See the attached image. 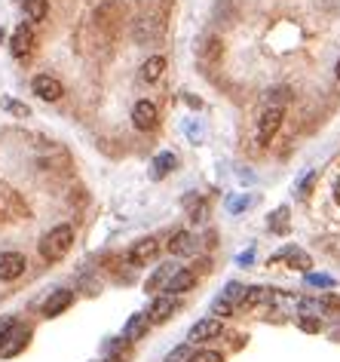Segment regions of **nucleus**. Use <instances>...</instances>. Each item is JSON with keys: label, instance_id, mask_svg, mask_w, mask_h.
<instances>
[{"label": "nucleus", "instance_id": "f257e3e1", "mask_svg": "<svg viewBox=\"0 0 340 362\" xmlns=\"http://www.w3.org/2000/svg\"><path fill=\"white\" fill-rule=\"evenodd\" d=\"M70 246H74V227L55 224L53 230L44 233V239H40V258L55 264V261H62L70 252Z\"/></svg>", "mask_w": 340, "mask_h": 362}, {"label": "nucleus", "instance_id": "f03ea898", "mask_svg": "<svg viewBox=\"0 0 340 362\" xmlns=\"http://www.w3.org/2000/svg\"><path fill=\"white\" fill-rule=\"evenodd\" d=\"M162 34H166V19L162 16H141L135 28H132L135 44H157Z\"/></svg>", "mask_w": 340, "mask_h": 362}, {"label": "nucleus", "instance_id": "7ed1b4c3", "mask_svg": "<svg viewBox=\"0 0 340 362\" xmlns=\"http://www.w3.org/2000/svg\"><path fill=\"white\" fill-rule=\"evenodd\" d=\"M132 126H135L138 132H153L160 126V111L153 102H147V98H141V102L132 108Z\"/></svg>", "mask_w": 340, "mask_h": 362}, {"label": "nucleus", "instance_id": "20e7f679", "mask_svg": "<svg viewBox=\"0 0 340 362\" xmlns=\"http://www.w3.org/2000/svg\"><path fill=\"white\" fill-rule=\"evenodd\" d=\"M28 341H31V329L22 323H16V329L10 332L3 341H0V356L3 359H12V356H19V353L28 347Z\"/></svg>", "mask_w": 340, "mask_h": 362}, {"label": "nucleus", "instance_id": "39448f33", "mask_svg": "<svg viewBox=\"0 0 340 362\" xmlns=\"http://www.w3.org/2000/svg\"><path fill=\"white\" fill-rule=\"evenodd\" d=\"M282 120H285L282 108H267L264 114H261V120H258V145H270L273 136L279 132Z\"/></svg>", "mask_w": 340, "mask_h": 362}, {"label": "nucleus", "instance_id": "423d86ee", "mask_svg": "<svg viewBox=\"0 0 340 362\" xmlns=\"http://www.w3.org/2000/svg\"><path fill=\"white\" fill-rule=\"evenodd\" d=\"M34 44H37V37H34V28L31 25H19L16 31H12V40H10V53L16 55V59H28V55L34 53Z\"/></svg>", "mask_w": 340, "mask_h": 362}, {"label": "nucleus", "instance_id": "0eeeda50", "mask_svg": "<svg viewBox=\"0 0 340 362\" xmlns=\"http://www.w3.org/2000/svg\"><path fill=\"white\" fill-rule=\"evenodd\" d=\"M221 332H224V323H221V319H218V316H205V319H200V323L190 325L187 338H190V344H202V341L218 338Z\"/></svg>", "mask_w": 340, "mask_h": 362}, {"label": "nucleus", "instance_id": "6e6552de", "mask_svg": "<svg viewBox=\"0 0 340 362\" xmlns=\"http://www.w3.org/2000/svg\"><path fill=\"white\" fill-rule=\"evenodd\" d=\"M175 310H178V298L175 295H160V298H153L151 310H147V319H151V325L169 323V319L175 316Z\"/></svg>", "mask_w": 340, "mask_h": 362}, {"label": "nucleus", "instance_id": "1a4fd4ad", "mask_svg": "<svg viewBox=\"0 0 340 362\" xmlns=\"http://www.w3.org/2000/svg\"><path fill=\"white\" fill-rule=\"evenodd\" d=\"M28 261L19 252H0V282H12L25 273Z\"/></svg>", "mask_w": 340, "mask_h": 362}, {"label": "nucleus", "instance_id": "9d476101", "mask_svg": "<svg viewBox=\"0 0 340 362\" xmlns=\"http://www.w3.org/2000/svg\"><path fill=\"white\" fill-rule=\"evenodd\" d=\"M31 89L37 92L44 102H59L62 96H65V87H62L59 77H49V74H37L31 83Z\"/></svg>", "mask_w": 340, "mask_h": 362}, {"label": "nucleus", "instance_id": "9b49d317", "mask_svg": "<svg viewBox=\"0 0 340 362\" xmlns=\"http://www.w3.org/2000/svg\"><path fill=\"white\" fill-rule=\"evenodd\" d=\"M157 252H160V243H157L153 237L138 239V243L129 249V261H132V267H144V264H151V261L157 258Z\"/></svg>", "mask_w": 340, "mask_h": 362}, {"label": "nucleus", "instance_id": "f8f14e48", "mask_svg": "<svg viewBox=\"0 0 340 362\" xmlns=\"http://www.w3.org/2000/svg\"><path fill=\"white\" fill-rule=\"evenodd\" d=\"M70 304H74V292H70V289H55V292L44 301V316L53 319V316L65 314Z\"/></svg>", "mask_w": 340, "mask_h": 362}, {"label": "nucleus", "instance_id": "ddd939ff", "mask_svg": "<svg viewBox=\"0 0 340 362\" xmlns=\"http://www.w3.org/2000/svg\"><path fill=\"white\" fill-rule=\"evenodd\" d=\"M117 16H123V6L113 3V0H108V3H102L95 10V25L102 28V31L113 34V31H117Z\"/></svg>", "mask_w": 340, "mask_h": 362}, {"label": "nucleus", "instance_id": "4468645a", "mask_svg": "<svg viewBox=\"0 0 340 362\" xmlns=\"http://www.w3.org/2000/svg\"><path fill=\"white\" fill-rule=\"evenodd\" d=\"M276 261H285L288 267H294V271H303L310 273V267H313V261H310V255L301 249V246H285L279 255H276Z\"/></svg>", "mask_w": 340, "mask_h": 362}, {"label": "nucleus", "instance_id": "2eb2a0df", "mask_svg": "<svg viewBox=\"0 0 340 362\" xmlns=\"http://www.w3.org/2000/svg\"><path fill=\"white\" fill-rule=\"evenodd\" d=\"M147 329H151V319H147V314H132L129 319H126V325H123V338L132 344V341L147 338Z\"/></svg>", "mask_w": 340, "mask_h": 362}, {"label": "nucleus", "instance_id": "dca6fc26", "mask_svg": "<svg viewBox=\"0 0 340 362\" xmlns=\"http://www.w3.org/2000/svg\"><path fill=\"white\" fill-rule=\"evenodd\" d=\"M175 166H178V157H175L172 151L157 154V157H153V163H151V179H153V181H162L166 175L175 172Z\"/></svg>", "mask_w": 340, "mask_h": 362}, {"label": "nucleus", "instance_id": "f3484780", "mask_svg": "<svg viewBox=\"0 0 340 362\" xmlns=\"http://www.w3.org/2000/svg\"><path fill=\"white\" fill-rule=\"evenodd\" d=\"M196 246H200V243H196V237H193V233H187V230H178L172 239H169V252L178 255V258H187V255H193Z\"/></svg>", "mask_w": 340, "mask_h": 362}, {"label": "nucleus", "instance_id": "a211bd4d", "mask_svg": "<svg viewBox=\"0 0 340 362\" xmlns=\"http://www.w3.org/2000/svg\"><path fill=\"white\" fill-rule=\"evenodd\" d=\"M221 55H224V44L218 37H209V40H202V46H200V62L205 68H211V65H218L221 62Z\"/></svg>", "mask_w": 340, "mask_h": 362}, {"label": "nucleus", "instance_id": "6ab92c4d", "mask_svg": "<svg viewBox=\"0 0 340 362\" xmlns=\"http://www.w3.org/2000/svg\"><path fill=\"white\" fill-rule=\"evenodd\" d=\"M193 286H196V273L193 271H175V276L169 280V286H166V292L169 295H184V292H190Z\"/></svg>", "mask_w": 340, "mask_h": 362}, {"label": "nucleus", "instance_id": "aec40b11", "mask_svg": "<svg viewBox=\"0 0 340 362\" xmlns=\"http://www.w3.org/2000/svg\"><path fill=\"white\" fill-rule=\"evenodd\" d=\"M273 289H267V286H252V289H245V298H243V304L239 307H258V304H273Z\"/></svg>", "mask_w": 340, "mask_h": 362}, {"label": "nucleus", "instance_id": "412c9836", "mask_svg": "<svg viewBox=\"0 0 340 362\" xmlns=\"http://www.w3.org/2000/svg\"><path fill=\"white\" fill-rule=\"evenodd\" d=\"M175 271H178L175 264H160L157 271H153L151 280H147V286H144V289H147V292H160V289H166V286H169V280L175 276Z\"/></svg>", "mask_w": 340, "mask_h": 362}, {"label": "nucleus", "instance_id": "4be33fe9", "mask_svg": "<svg viewBox=\"0 0 340 362\" xmlns=\"http://www.w3.org/2000/svg\"><path fill=\"white\" fill-rule=\"evenodd\" d=\"M162 71H166V59H162V55H151V59L141 65V80L157 83L162 77Z\"/></svg>", "mask_w": 340, "mask_h": 362}, {"label": "nucleus", "instance_id": "5701e85b", "mask_svg": "<svg viewBox=\"0 0 340 362\" xmlns=\"http://www.w3.org/2000/svg\"><path fill=\"white\" fill-rule=\"evenodd\" d=\"M0 108L10 114V117H16V120H28V117H31V108H28L25 102H16V98H10V96L0 98Z\"/></svg>", "mask_w": 340, "mask_h": 362}, {"label": "nucleus", "instance_id": "b1692460", "mask_svg": "<svg viewBox=\"0 0 340 362\" xmlns=\"http://www.w3.org/2000/svg\"><path fill=\"white\" fill-rule=\"evenodd\" d=\"M25 6V16L31 19V22H44L46 12H49V0H22Z\"/></svg>", "mask_w": 340, "mask_h": 362}, {"label": "nucleus", "instance_id": "393cba45", "mask_svg": "<svg viewBox=\"0 0 340 362\" xmlns=\"http://www.w3.org/2000/svg\"><path fill=\"white\" fill-rule=\"evenodd\" d=\"M297 314L301 316H322V314H328V310H325L322 298H301V301H297Z\"/></svg>", "mask_w": 340, "mask_h": 362}, {"label": "nucleus", "instance_id": "a878e982", "mask_svg": "<svg viewBox=\"0 0 340 362\" xmlns=\"http://www.w3.org/2000/svg\"><path fill=\"white\" fill-rule=\"evenodd\" d=\"M104 350L111 353V362H123L126 356H129V341L126 338H117V341H108V344H104Z\"/></svg>", "mask_w": 340, "mask_h": 362}, {"label": "nucleus", "instance_id": "bb28decb", "mask_svg": "<svg viewBox=\"0 0 340 362\" xmlns=\"http://www.w3.org/2000/svg\"><path fill=\"white\" fill-rule=\"evenodd\" d=\"M221 298H224V301H230L233 307H239V304H243V298H245V286H243V282H227Z\"/></svg>", "mask_w": 340, "mask_h": 362}, {"label": "nucleus", "instance_id": "cd10ccee", "mask_svg": "<svg viewBox=\"0 0 340 362\" xmlns=\"http://www.w3.org/2000/svg\"><path fill=\"white\" fill-rule=\"evenodd\" d=\"M267 224H270L273 233H288V209H285V206H282V209H276Z\"/></svg>", "mask_w": 340, "mask_h": 362}, {"label": "nucleus", "instance_id": "c85d7f7f", "mask_svg": "<svg viewBox=\"0 0 340 362\" xmlns=\"http://www.w3.org/2000/svg\"><path fill=\"white\" fill-rule=\"evenodd\" d=\"M193 344H181V347H175L172 353L166 356V362H193Z\"/></svg>", "mask_w": 340, "mask_h": 362}, {"label": "nucleus", "instance_id": "c756f323", "mask_svg": "<svg viewBox=\"0 0 340 362\" xmlns=\"http://www.w3.org/2000/svg\"><path fill=\"white\" fill-rule=\"evenodd\" d=\"M187 209H190V218H193V221H202L205 218V200L202 197H187Z\"/></svg>", "mask_w": 340, "mask_h": 362}, {"label": "nucleus", "instance_id": "7c9ffc66", "mask_svg": "<svg viewBox=\"0 0 340 362\" xmlns=\"http://www.w3.org/2000/svg\"><path fill=\"white\" fill-rule=\"evenodd\" d=\"M307 286H313V289H334V276H328V273H307Z\"/></svg>", "mask_w": 340, "mask_h": 362}, {"label": "nucleus", "instance_id": "2f4dec72", "mask_svg": "<svg viewBox=\"0 0 340 362\" xmlns=\"http://www.w3.org/2000/svg\"><path fill=\"white\" fill-rule=\"evenodd\" d=\"M233 310H236V307H233L230 301H224L221 295H218L215 301H211V314H215L218 319H224V316H233Z\"/></svg>", "mask_w": 340, "mask_h": 362}, {"label": "nucleus", "instance_id": "473e14b6", "mask_svg": "<svg viewBox=\"0 0 340 362\" xmlns=\"http://www.w3.org/2000/svg\"><path fill=\"white\" fill-rule=\"evenodd\" d=\"M252 203H254V197H230V200H227V209H230L233 215H239V212H245Z\"/></svg>", "mask_w": 340, "mask_h": 362}, {"label": "nucleus", "instance_id": "72a5a7b5", "mask_svg": "<svg viewBox=\"0 0 340 362\" xmlns=\"http://www.w3.org/2000/svg\"><path fill=\"white\" fill-rule=\"evenodd\" d=\"M288 89L285 87H279V89H270V96H267V102H270V108H282V105L288 102Z\"/></svg>", "mask_w": 340, "mask_h": 362}, {"label": "nucleus", "instance_id": "f704fd0d", "mask_svg": "<svg viewBox=\"0 0 340 362\" xmlns=\"http://www.w3.org/2000/svg\"><path fill=\"white\" fill-rule=\"evenodd\" d=\"M297 325H301L303 332H310V335H316V332L322 329V319H319V316H301V323H297Z\"/></svg>", "mask_w": 340, "mask_h": 362}, {"label": "nucleus", "instance_id": "c9c22d12", "mask_svg": "<svg viewBox=\"0 0 340 362\" xmlns=\"http://www.w3.org/2000/svg\"><path fill=\"white\" fill-rule=\"evenodd\" d=\"M193 362H224V356L218 350H202V353H196Z\"/></svg>", "mask_w": 340, "mask_h": 362}, {"label": "nucleus", "instance_id": "e433bc0d", "mask_svg": "<svg viewBox=\"0 0 340 362\" xmlns=\"http://www.w3.org/2000/svg\"><path fill=\"white\" fill-rule=\"evenodd\" d=\"M16 323H19L16 316H3V319H0V341H3L6 335H10L12 329H16Z\"/></svg>", "mask_w": 340, "mask_h": 362}, {"label": "nucleus", "instance_id": "4c0bfd02", "mask_svg": "<svg viewBox=\"0 0 340 362\" xmlns=\"http://www.w3.org/2000/svg\"><path fill=\"white\" fill-rule=\"evenodd\" d=\"M313 179H316V175H313V172H310V175H307V179H303V181H301V190H297V194H301V197H307V194H310V188H313Z\"/></svg>", "mask_w": 340, "mask_h": 362}, {"label": "nucleus", "instance_id": "58836bf2", "mask_svg": "<svg viewBox=\"0 0 340 362\" xmlns=\"http://www.w3.org/2000/svg\"><path fill=\"white\" fill-rule=\"evenodd\" d=\"M252 258H254V249H249V252H243V255H239L236 261H239V264H243V267H249V264H252Z\"/></svg>", "mask_w": 340, "mask_h": 362}, {"label": "nucleus", "instance_id": "ea45409f", "mask_svg": "<svg viewBox=\"0 0 340 362\" xmlns=\"http://www.w3.org/2000/svg\"><path fill=\"white\" fill-rule=\"evenodd\" d=\"M334 200L340 203V181H337V188H334Z\"/></svg>", "mask_w": 340, "mask_h": 362}, {"label": "nucleus", "instance_id": "a19ab883", "mask_svg": "<svg viewBox=\"0 0 340 362\" xmlns=\"http://www.w3.org/2000/svg\"><path fill=\"white\" fill-rule=\"evenodd\" d=\"M334 77H337V80H340V59H337V65H334Z\"/></svg>", "mask_w": 340, "mask_h": 362}, {"label": "nucleus", "instance_id": "79ce46f5", "mask_svg": "<svg viewBox=\"0 0 340 362\" xmlns=\"http://www.w3.org/2000/svg\"><path fill=\"white\" fill-rule=\"evenodd\" d=\"M3 37H6V31H3V28H0V44H3Z\"/></svg>", "mask_w": 340, "mask_h": 362}, {"label": "nucleus", "instance_id": "37998d69", "mask_svg": "<svg viewBox=\"0 0 340 362\" xmlns=\"http://www.w3.org/2000/svg\"><path fill=\"white\" fill-rule=\"evenodd\" d=\"M104 362H111V359H104Z\"/></svg>", "mask_w": 340, "mask_h": 362}]
</instances>
